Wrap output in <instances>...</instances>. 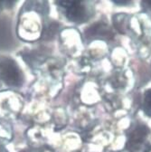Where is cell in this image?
<instances>
[{"label":"cell","instance_id":"obj_1","mask_svg":"<svg viewBox=\"0 0 151 152\" xmlns=\"http://www.w3.org/2000/svg\"><path fill=\"white\" fill-rule=\"evenodd\" d=\"M0 77L9 86L22 84V73L16 64L12 60H5L0 64Z\"/></svg>","mask_w":151,"mask_h":152},{"label":"cell","instance_id":"obj_2","mask_svg":"<svg viewBox=\"0 0 151 152\" xmlns=\"http://www.w3.org/2000/svg\"><path fill=\"white\" fill-rule=\"evenodd\" d=\"M59 5L66 9V16L72 22L80 23L86 18V9L80 1H59Z\"/></svg>","mask_w":151,"mask_h":152},{"label":"cell","instance_id":"obj_3","mask_svg":"<svg viewBox=\"0 0 151 152\" xmlns=\"http://www.w3.org/2000/svg\"><path fill=\"white\" fill-rule=\"evenodd\" d=\"M148 134V129L143 125H139L133 131L130 133L129 142L131 146H137L142 143Z\"/></svg>","mask_w":151,"mask_h":152},{"label":"cell","instance_id":"obj_4","mask_svg":"<svg viewBox=\"0 0 151 152\" xmlns=\"http://www.w3.org/2000/svg\"><path fill=\"white\" fill-rule=\"evenodd\" d=\"M142 108L147 115L151 117V89L147 91L145 93Z\"/></svg>","mask_w":151,"mask_h":152},{"label":"cell","instance_id":"obj_5","mask_svg":"<svg viewBox=\"0 0 151 152\" xmlns=\"http://www.w3.org/2000/svg\"><path fill=\"white\" fill-rule=\"evenodd\" d=\"M116 4H120V5H127V4H130L129 1H116Z\"/></svg>","mask_w":151,"mask_h":152},{"label":"cell","instance_id":"obj_6","mask_svg":"<svg viewBox=\"0 0 151 152\" xmlns=\"http://www.w3.org/2000/svg\"><path fill=\"white\" fill-rule=\"evenodd\" d=\"M0 152H7V149L3 146L0 145Z\"/></svg>","mask_w":151,"mask_h":152},{"label":"cell","instance_id":"obj_7","mask_svg":"<svg viewBox=\"0 0 151 152\" xmlns=\"http://www.w3.org/2000/svg\"><path fill=\"white\" fill-rule=\"evenodd\" d=\"M145 5H148V7H151V1H145V2H143Z\"/></svg>","mask_w":151,"mask_h":152},{"label":"cell","instance_id":"obj_8","mask_svg":"<svg viewBox=\"0 0 151 152\" xmlns=\"http://www.w3.org/2000/svg\"><path fill=\"white\" fill-rule=\"evenodd\" d=\"M0 5H1V2H0Z\"/></svg>","mask_w":151,"mask_h":152},{"label":"cell","instance_id":"obj_9","mask_svg":"<svg viewBox=\"0 0 151 152\" xmlns=\"http://www.w3.org/2000/svg\"><path fill=\"white\" fill-rule=\"evenodd\" d=\"M23 152H25V151H23Z\"/></svg>","mask_w":151,"mask_h":152}]
</instances>
